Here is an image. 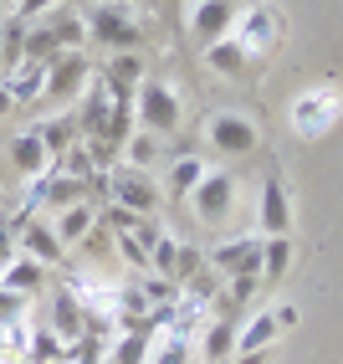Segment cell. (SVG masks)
Returning a JSON list of instances; mask_svg holds the SVG:
<instances>
[{"label":"cell","mask_w":343,"mask_h":364,"mask_svg":"<svg viewBox=\"0 0 343 364\" xmlns=\"http://www.w3.org/2000/svg\"><path fill=\"white\" fill-rule=\"evenodd\" d=\"M338 118H343V87H338V82H312L307 92H298V98H292L287 129H292V139L312 144V139L333 134Z\"/></svg>","instance_id":"obj_1"},{"label":"cell","mask_w":343,"mask_h":364,"mask_svg":"<svg viewBox=\"0 0 343 364\" xmlns=\"http://www.w3.org/2000/svg\"><path fill=\"white\" fill-rule=\"evenodd\" d=\"M134 118H138L143 134L175 139V134L185 129V103H180V92L169 87L164 77H143L138 92H134Z\"/></svg>","instance_id":"obj_2"},{"label":"cell","mask_w":343,"mask_h":364,"mask_svg":"<svg viewBox=\"0 0 343 364\" xmlns=\"http://www.w3.org/2000/svg\"><path fill=\"white\" fill-rule=\"evenodd\" d=\"M205 149L220 154V159H246L261 149V129H256V118L251 113H241V108H220L205 118Z\"/></svg>","instance_id":"obj_3"},{"label":"cell","mask_w":343,"mask_h":364,"mask_svg":"<svg viewBox=\"0 0 343 364\" xmlns=\"http://www.w3.org/2000/svg\"><path fill=\"white\" fill-rule=\"evenodd\" d=\"M231 41H236L251 62H256V57H272V52H277V41H282V16L266 6V0H251V6H241V11H236Z\"/></svg>","instance_id":"obj_4"},{"label":"cell","mask_w":343,"mask_h":364,"mask_svg":"<svg viewBox=\"0 0 343 364\" xmlns=\"http://www.w3.org/2000/svg\"><path fill=\"white\" fill-rule=\"evenodd\" d=\"M82 21H87V36L113 46V52H138V41H143L138 21H134V11L124 6V0H103V6H92Z\"/></svg>","instance_id":"obj_5"},{"label":"cell","mask_w":343,"mask_h":364,"mask_svg":"<svg viewBox=\"0 0 343 364\" xmlns=\"http://www.w3.org/2000/svg\"><path fill=\"white\" fill-rule=\"evenodd\" d=\"M190 210L200 226H226L231 210H236V175H226V169H210V175L190 190Z\"/></svg>","instance_id":"obj_6"},{"label":"cell","mask_w":343,"mask_h":364,"mask_svg":"<svg viewBox=\"0 0 343 364\" xmlns=\"http://www.w3.org/2000/svg\"><path fill=\"white\" fill-rule=\"evenodd\" d=\"M261 241H266V236H256V231L215 241V247L205 252L210 272H220V277H241V272H256V277H261Z\"/></svg>","instance_id":"obj_7"},{"label":"cell","mask_w":343,"mask_h":364,"mask_svg":"<svg viewBox=\"0 0 343 364\" xmlns=\"http://www.w3.org/2000/svg\"><path fill=\"white\" fill-rule=\"evenodd\" d=\"M108 205H124L134 215H154L159 205V185L149 180V169H113L108 175Z\"/></svg>","instance_id":"obj_8"},{"label":"cell","mask_w":343,"mask_h":364,"mask_svg":"<svg viewBox=\"0 0 343 364\" xmlns=\"http://www.w3.org/2000/svg\"><path fill=\"white\" fill-rule=\"evenodd\" d=\"M256 236H292V190L282 175L261 180L256 196Z\"/></svg>","instance_id":"obj_9"},{"label":"cell","mask_w":343,"mask_h":364,"mask_svg":"<svg viewBox=\"0 0 343 364\" xmlns=\"http://www.w3.org/2000/svg\"><path fill=\"white\" fill-rule=\"evenodd\" d=\"M82 87H87V57L82 52H57L52 62H46V92H41V98L72 103Z\"/></svg>","instance_id":"obj_10"},{"label":"cell","mask_w":343,"mask_h":364,"mask_svg":"<svg viewBox=\"0 0 343 364\" xmlns=\"http://www.w3.org/2000/svg\"><path fill=\"white\" fill-rule=\"evenodd\" d=\"M236 0H195L190 6V36L200 41V46H210V41H220V36H231V26H236Z\"/></svg>","instance_id":"obj_11"},{"label":"cell","mask_w":343,"mask_h":364,"mask_svg":"<svg viewBox=\"0 0 343 364\" xmlns=\"http://www.w3.org/2000/svg\"><path fill=\"white\" fill-rule=\"evenodd\" d=\"M16 231V241H21V252L26 257H36L41 267H52V262H62V241H57V231H52V221H41V215H21V221L11 226Z\"/></svg>","instance_id":"obj_12"},{"label":"cell","mask_w":343,"mask_h":364,"mask_svg":"<svg viewBox=\"0 0 343 364\" xmlns=\"http://www.w3.org/2000/svg\"><path fill=\"white\" fill-rule=\"evenodd\" d=\"M87 323H92V318H87V308L72 298V293H57V303H52V323H46V328H52L67 349H77L82 338H87Z\"/></svg>","instance_id":"obj_13"},{"label":"cell","mask_w":343,"mask_h":364,"mask_svg":"<svg viewBox=\"0 0 343 364\" xmlns=\"http://www.w3.org/2000/svg\"><path fill=\"white\" fill-rule=\"evenodd\" d=\"M143 77H149V72H143V57L138 52H118L108 62V72H103V82H108V92H113L118 103H134V92H138Z\"/></svg>","instance_id":"obj_14"},{"label":"cell","mask_w":343,"mask_h":364,"mask_svg":"<svg viewBox=\"0 0 343 364\" xmlns=\"http://www.w3.org/2000/svg\"><path fill=\"white\" fill-rule=\"evenodd\" d=\"M6 92L16 98V108H26V103H36L41 92H46V62H36V57H21V62H11V77H6Z\"/></svg>","instance_id":"obj_15"},{"label":"cell","mask_w":343,"mask_h":364,"mask_svg":"<svg viewBox=\"0 0 343 364\" xmlns=\"http://www.w3.org/2000/svg\"><path fill=\"white\" fill-rule=\"evenodd\" d=\"M159 231H164V226H154L149 215H143L138 226L118 231V236H113V241H118V257H124L129 267H149V257H154V247H159Z\"/></svg>","instance_id":"obj_16"},{"label":"cell","mask_w":343,"mask_h":364,"mask_svg":"<svg viewBox=\"0 0 343 364\" xmlns=\"http://www.w3.org/2000/svg\"><path fill=\"white\" fill-rule=\"evenodd\" d=\"M11 164L21 169V180H41L46 169H52V154H46V144H41L36 129H26V134L11 139Z\"/></svg>","instance_id":"obj_17"},{"label":"cell","mask_w":343,"mask_h":364,"mask_svg":"<svg viewBox=\"0 0 343 364\" xmlns=\"http://www.w3.org/2000/svg\"><path fill=\"white\" fill-rule=\"evenodd\" d=\"M41 282H46V267L36 257H26V252H16L6 267H0V287H11V293H21V298L41 293Z\"/></svg>","instance_id":"obj_18"},{"label":"cell","mask_w":343,"mask_h":364,"mask_svg":"<svg viewBox=\"0 0 343 364\" xmlns=\"http://www.w3.org/2000/svg\"><path fill=\"white\" fill-rule=\"evenodd\" d=\"M205 175H210V159H205V154H175V159H169V180H164V190H169L175 200H190V190L200 185Z\"/></svg>","instance_id":"obj_19"},{"label":"cell","mask_w":343,"mask_h":364,"mask_svg":"<svg viewBox=\"0 0 343 364\" xmlns=\"http://www.w3.org/2000/svg\"><path fill=\"white\" fill-rule=\"evenodd\" d=\"M277 333H282L277 313H272V308H261V313H251V318H246V328H236V354L272 349V344H277Z\"/></svg>","instance_id":"obj_20"},{"label":"cell","mask_w":343,"mask_h":364,"mask_svg":"<svg viewBox=\"0 0 343 364\" xmlns=\"http://www.w3.org/2000/svg\"><path fill=\"white\" fill-rule=\"evenodd\" d=\"M236 318H226V313H220V318H210L205 323V344H200V364H226L231 354H236Z\"/></svg>","instance_id":"obj_21"},{"label":"cell","mask_w":343,"mask_h":364,"mask_svg":"<svg viewBox=\"0 0 343 364\" xmlns=\"http://www.w3.org/2000/svg\"><path fill=\"white\" fill-rule=\"evenodd\" d=\"M205 67L215 72V77H246L251 57L241 52V46H236L231 36H220V41H210V46H205Z\"/></svg>","instance_id":"obj_22"},{"label":"cell","mask_w":343,"mask_h":364,"mask_svg":"<svg viewBox=\"0 0 343 364\" xmlns=\"http://www.w3.org/2000/svg\"><path fill=\"white\" fill-rule=\"evenodd\" d=\"M92 226H97V210H92L87 200H77V205H62V210H57V221H52V231H57V241H62V247L82 241Z\"/></svg>","instance_id":"obj_23"},{"label":"cell","mask_w":343,"mask_h":364,"mask_svg":"<svg viewBox=\"0 0 343 364\" xmlns=\"http://www.w3.org/2000/svg\"><path fill=\"white\" fill-rule=\"evenodd\" d=\"M292 257H298L292 236H266V241H261V282H266V287L282 282V277H287V267H292Z\"/></svg>","instance_id":"obj_24"},{"label":"cell","mask_w":343,"mask_h":364,"mask_svg":"<svg viewBox=\"0 0 343 364\" xmlns=\"http://www.w3.org/2000/svg\"><path fill=\"white\" fill-rule=\"evenodd\" d=\"M36 134H41V144H46V154H52V164H57V159L72 149V144L82 139V134H77V118H46Z\"/></svg>","instance_id":"obj_25"},{"label":"cell","mask_w":343,"mask_h":364,"mask_svg":"<svg viewBox=\"0 0 343 364\" xmlns=\"http://www.w3.org/2000/svg\"><path fill=\"white\" fill-rule=\"evenodd\" d=\"M154 154H159V139H154V134H143V129H138V134L124 139V159H129V169H149Z\"/></svg>","instance_id":"obj_26"},{"label":"cell","mask_w":343,"mask_h":364,"mask_svg":"<svg viewBox=\"0 0 343 364\" xmlns=\"http://www.w3.org/2000/svg\"><path fill=\"white\" fill-rule=\"evenodd\" d=\"M175 257H180V236H169V231H159V247H154V257H149V267H154V277H164V282H175Z\"/></svg>","instance_id":"obj_27"},{"label":"cell","mask_w":343,"mask_h":364,"mask_svg":"<svg viewBox=\"0 0 343 364\" xmlns=\"http://www.w3.org/2000/svg\"><path fill=\"white\" fill-rule=\"evenodd\" d=\"M205 272V252L200 247H190V241H180V257H175V282L185 287L190 277H200Z\"/></svg>","instance_id":"obj_28"},{"label":"cell","mask_w":343,"mask_h":364,"mask_svg":"<svg viewBox=\"0 0 343 364\" xmlns=\"http://www.w3.org/2000/svg\"><path fill=\"white\" fill-rule=\"evenodd\" d=\"M185 359H190V338L169 333V338H164V344H159L149 359H143V364H185Z\"/></svg>","instance_id":"obj_29"},{"label":"cell","mask_w":343,"mask_h":364,"mask_svg":"<svg viewBox=\"0 0 343 364\" xmlns=\"http://www.w3.org/2000/svg\"><path fill=\"white\" fill-rule=\"evenodd\" d=\"M16 323H26V298L0 287V328H16Z\"/></svg>","instance_id":"obj_30"},{"label":"cell","mask_w":343,"mask_h":364,"mask_svg":"<svg viewBox=\"0 0 343 364\" xmlns=\"http://www.w3.org/2000/svg\"><path fill=\"white\" fill-rule=\"evenodd\" d=\"M62 11V0H21V6L11 11L21 26H31V21H41V16H57Z\"/></svg>","instance_id":"obj_31"},{"label":"cell","mask_w":343,"mask_h":364,"mask_svg":"<svg viewBox=\"0 0 343 364\" xmlns=\"http://www.w3.org/2000/svg\"><path fill=\"white\" fill-rule=\"evenodd\" d=\"M108 247H113V231L97 221V226L82 236V257H87V262H97V257H108Z\"/></svg>","instance_id":"obj_32"},{"label":"cell","mask_w":343,"mask_h":364,"mask_svg":"<svg viewBox=\"0 0 343 364\" xmlns=\"http://www.w3.org/2000/svg\"><path fill=\"white\" fill-rule=\"evenodd\" d=\"M16 349H26V328H0V364L16 359Z\"/></svg>","instance_id":"obj_33"},{"label":"cell","mask_w":343,"mask_h":364,"mask_svg":"<svg viewBox=\"0 0 343 364\" xmlns=\"http://www.w3.org/2000/svg\"><path fill=\"white\" fill-rule=\"evenodd\" d=\"M226 364H272V349H251V354H231Z\"/></svg>","instance_id":"obj_34"},{"label":"cell","mask_w":343,"mask_h":364,"mask_svg":"<svg viewBox=\"0 0 343 364\" xmlns=\"http://www.w3.org/2000/svg\"><path fill=\"white\" fill-rule=\"evenodd\" d=\"M11 257H16V231H11V226H0V267H6Z\"/></svg>","instance_id":"obj_35"},{"label":"cell","mask_w":343,"mask_h":364,"mask_svg":"<svg viewBox=\"0 0 343 364\" xmlns=\"http://www.w3.org/2000/svg\"><path fill=\"white\" fill-rule=\"evenodd\" d=\"M272 313H277V323H282V328H292V323H298V308H292V303H277Z\"/></svg>","instance_id":"obj_36"},{"label":"cell","mask_w":343,"mask_h":364,"mask_svg":"<svg viewBox=\"0 0 343 364\" xmlns=\"http://www.w3.org/2000/svg\"><path fill=\"white\" fill-rule=\"evenodd\" d=\"M11 108H16V98H11V92H6V82H0V118H6Z\"/></svg>","instance_id":"obj_37"},{"label":"cell","mask_w":343,"mask_h":364,"mask_svg":"<svg viewBox=\"0 0 343 364\" xmlns=\"http://www.w3.org/2000/svg\"><path fill=\"white\" fill-rule=\"evenodd\" d=\"M0 6H6V11H16V6H21V0H0Z\"/></svg>","instance_id":"obj_38"},{"label":"cell","mask_w":343,"mask_h":364,"mask_svg":"<svg viewBox=\"0 0 343 364\" xmlns=\"http://www.w3.org/2000/svg\"><path fill=\"white\" fill-rule=\"evenodd\" d=\"M6 364H31V359H6Z\"/></svg>","instance_id":"obj_39"},{"label":"cell","mask_w":343,"mask_h":364,"mask_svg":"<svg viewBox=\"0 0 343 364\" xmlns=\"http://www.w3.org/2000/svg\"><path fill=\"white\" fill-rule=\"evenodd\" d=\"M0 57H6V36H0Z\"/></svg>","instance_id":"obj_40"}]
</instances>
